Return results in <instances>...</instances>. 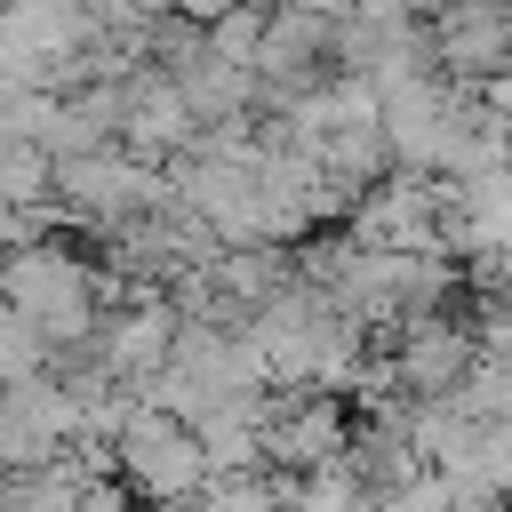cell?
<instances>
[{"instance_id":"1","label":"cell","mask_w":512,"mask_h":512,"mask_svg":"<svg viewBox=\"0 0 512 512\" xmlns=\"http://www.w3.org/2000/svg\"><path fill=\"white\" fill-rule=\"evenodd\" d=\"M96 296H104V280H96L88 256H72L64 240H32V248H8V256H0V304L24 312L48 344L96 336Z\"/></svg>"},{"instance_id":"2","label":"cell","mask_w":512,"mask_h":512,"mask_svg":"<svg viewBox=\"0 0 512 512\" xmlns=\"http://www.w3.org/2000/svg\"><path fill=\"white\" fill-rule=\"evenodd\" d=\"M112 472L136 488V496H152V504H184L192 488H208V448H200V432L184 424V416H168V408H152V400H136L120 424H112Z\"/></svg>"},{"instance_id":"3","label":"cell","mask_w":512,"mask_h":512,"mask_svg":"<svg viewBox=\"0 0 512 512\" xmlns=\"http://www.w3.org/2000/svg\"><path fill=\"white\" fill-rule=\"evenodd\" d=\"M424 48L456 88H488L512 72V0H440L424 8Z\"/></svg>"},{"instance_id":"4","label":"cell","mask_w":512,"mask_h":512,"mask_svg":"<svg viewBox=\"0 0 512 512\" xmlns=\"http://www.w3.org/2000/svg\"><path fill=\"white\" fill-rule=\"evenodd\" d=\"M472 360H480V328H472L464 312L432 304V312L400 320V344H392V384H408V400H440V392H456V384L472 376Z\"/></svg>"},{"instance_id":"5","label":"cell","mask_w":512,"mask_h":512,"mask_svg":"<svg viewBox=\"0 0 512 512\" xmlns=\"http://www.w3.org/2000/svg\"><path fill=\"white\" fill-rule=\"evenodd\" d=\"M200 144V120L184 104V88L160 72V64H136L120 80V152L152 160V168H176L184 152Z\"/></svg>"},{"instance_id":"6","label":"cell","mask_w":512,"mask_h":512,"mask_svg":"<svg viewBox=\"0 0 512 512\" xmlns=\"http://www.w3.org/2000/svg\"><path fill=\"white\" fill-rule=\"evenodd\" d=\"M264 456L288 472H328L352 456V416L336 392H296L280 408H264Z\"/></svg>"},{"instance_id":"7","label":"cell","mask_w":512,"mask_h":512,"mask_svg":"<svg viewBox=\"0 0 512 512\" xmlns=\"http://www.w3.org/2000/svg\"><path fill=\"white\" fill-rule=\"evenodd\" d=\"M0 200H16V208H48V200H56V152L32 144V136L0 144Z\"/></svg>"},{"instance_id":"8","label":"cell","mask_w":512,"mask_h":512,"mask_svg":"<svg viewBox=\"0 0 512 512\" xmlns=\"http://www.w3.org/2000/svg\"><path fill=\"white\" fill-rule=\"evenodd\" d=\"M200 40H208V56H224V64H240V72H256V40H264V0H240L232 16L200 24Z\"/></svg>"},{"instance_id":"9","label":"cell","mask_w":512,"mask_h":512,"mask_svg":"<svg viewBox=\"0 0 512 512\" xmlns=\"http://www.w3.org/2000/svg\"><path fill=\"white\" fill-rule=\"evenodd\" d=\"M48 352H56V344H48V336H40L24 312H8V304H0V384L40 376V368H48Z\"/></svg>"},{"instance_id":"10","label":"cell","mask_w":512,"mask_h":512,"mask_svg":"<svg viewBox=\"0 0 512 512\" xmlns=\"http://www.w3.org/2000/svg\"><path fill=\"white\" fill-rule=\"evenodd\" d=\"M168 8H176L184 24H216V16H232L240 0H168Z\"/></svg>"},{"instance_id":"11","label":"cell","mask_w":512,"mask_h":512,"mask_svg":"<svg viewBox=\"0 0 512 512\" xmlns=\"http://www.w3.org/2000/svg\"><path fill=\"white\" fill-rule=\"evenodd\" d=\"M480 96H488V104H496V112H504V120H512V72H496V80H488V88H480Z\"/></svg>"}]
</instances>
